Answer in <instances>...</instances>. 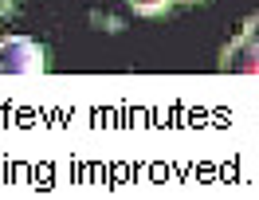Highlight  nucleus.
<instances>
[{
    "mask_svg": "<svg viewBox=\"0 0 259 200\" xmlns=\"http://www.w3.org/2000/svg\"><path fill=\"white\" fill-rule=\"evenodd\" d=\"M220 67L232 75H259V12L243 20L240 35L220 55Z\"/></svg>",
    "mask_w": 259,
    "mask_h": 200,
    "instance_id": "f257e3e1",
    "label": "nucleus"
},
{
    "mask_svg": "<svg viewBox=\"0 0 259 200\" xmlns=\"http://www.w3.org/2000/svg\"><path fill=\"white\" fill-rule=\"evenodd\" d=\"M44 71V47L24 35L0 39V75H39Z\"/></svg>",
    "mask_w": 259,
    "mask_h": 200,
    "instance_id": "f03ea898",
    "label": "nucleus"
},
{
    "mask_svg": "<svg viewBox=\"0 0 259 200\" xmlns=\"http://www.w3.org/2000/svg\"><path fill=\"white\" fill-rule=\"evenodd\" d=\"M130 8L142 12V16H161L165 8H169V0H130Z\"/></svg>",
    "mask_w": 259,
    "mask_h": 200,
    "instance_id": "7ed1b4c3",
    "label": "nucleus"
}]
</instances>
